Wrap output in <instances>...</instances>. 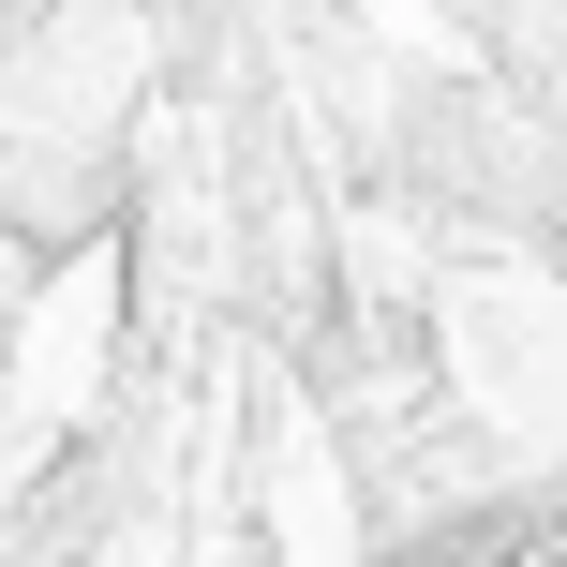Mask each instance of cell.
Masks as SVG:
<instances>
[{
  "label": "cell",
  "mask_w": 567,
  "mask_h": 567,
  "mask_svg": "<svg viewBox=\"0 0 567 567\" xmlns=\"http://www.w3.org/2000/svg\"><path fill=\"white\" fill-rule=\"evenodd\" d=\"M389 567H567V493H553V508L449 523V538H419V553H389Z\"/></svg>",
  "instance_id": "6da1fadb"
}]
</instances>
